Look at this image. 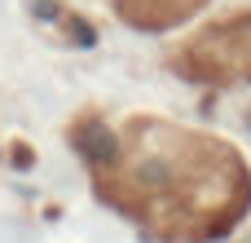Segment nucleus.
Returning a JSON list of instances; mask_svg holds the SVG:
<instances>
[{
  "mask_svg": "<svg viewBox=\"0 0 251 243\" xmlns=\"http://www.w3.org/2000/svg\"><path fill=\"white\" fill-rule=\"evenodd\" d=\"M203 0H119V13L132 18L137 27H172L190 18Z\"/></svg>",
  "mask_w": 251,
  "mask_h": 243,
  "instance_id": "3",
  "label": "nucleus"
},
{
  "mask_svg": "<svg viewBox=\"0 0 251 243\" xmlns=\"http://www.w3.org/2000/svg\"><path fill=\"white\" fill-rule=\"evenodd\" d=\"M185 62L194 75L216 80V84H247L251 80V18L238 22H221L212 31H203L199 40H190Z\"/></svg>",
  "mask_w": 251,
  "mask_h": 243,
  "instance_id": "2",
  "label": "nucleus"
},
{
  "mask_svg": "<svg viewBox=\"0 0 251 243\" xmlns=\"http://www.w3.org/2000/svg\"><path fill=\"white\" fill-rule=\"evenodd\" d=\"M137 137L141 142L132 146L93 151L119 164V177L110 186H124V208L185 239H203L234 226L247 204V173L234 146L168 124H141Z\"/></svg>",
  "mask_w": 251,
  "mask_h": 243,
  "instance_id": "1",
  "label": "nucleus"
}]
</instances>
